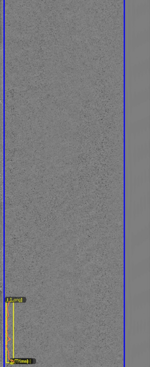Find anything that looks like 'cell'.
<instances>
[{"label":"cell","mask_w":150,"mask_h":367,"mask_svg":"<svg viewBox=\"0 0 150 367\" xmlns=\"http://www.w3.org/2000/svg\"><path fill=\"white\" fill-rule=\"evenodd\" d=\"M27 300L25 297H6L5 301L6 303H25Z\"/></svg>","instance_id":"cell-1"}]
</instances>
